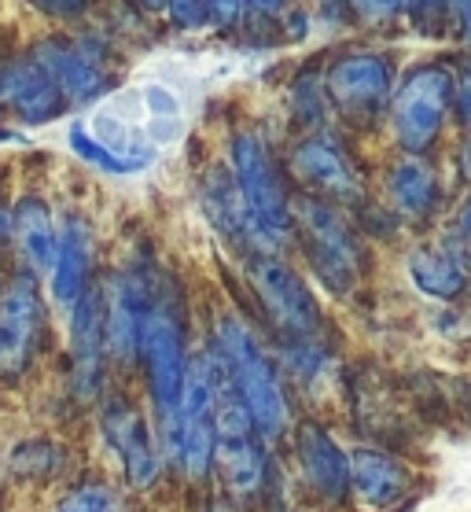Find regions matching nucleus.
<instances>
[{"label": "nucleus", "mask_w": 471, "mask_h": 512, "mask_svg": "<svg viewBox=\"0 0 471 512\" xmlns=\"http://www.w3.org/2000/svg\"><path fill=\"white\" fill-rule=\"evenodd\" d=\"M214 347L225 358V369H229L232 384H236L243 406L251 413L258 439H276L288 428V398H284V387L276 380L273 361L262 350V343L254 339V332L243 325L240 317L225 314Z\"/></svg>", "instance_id": "obj_1"}, {"label": "nucleus", "mask_w": 471, "mask_h": 512, "mask_svg": "<svg viewBox=\"0 0 471 512\" xmlns=\"http://www.w3.org/2000/svg\"><path fill=\"white\" fill-rule=\"evenodd\" d=\"M137 361H144L159 420L173 417L184 387V373H188V343H184L181 303L173 299V291L166 284L148 288V303L140 314Z\"/></svg>", "instance_id": "obj_2"}, {"label": "nucleus", "mask_w": 471, "mask_h": 512, "mask_svg": "<svg viewBox=\"0 0 471 512\" xmlns=\"http://www.w3.org/2000/svg\"><path fill=\"white\" fill-rule=\"evenodd\" d=\"M48 343V306L41 277L26 266L0 273V384H19Z\"/></svg>", "instance_id": "obj_3"}, {"label": "nucleus", "mask_w": 471, "mask_h": 512, "mask_svg": "<svg viewBox=\"0 0 471 512\" xmlns=\"http://www.w3.org/2000/svg\"><path fill=\"white\" fill-rule=\"evenodd\" d=\"M291 225L299 229L306 262L324 288L332 295L354 291L361 277V244L343 214L328 199L306 192L291 199Z\"/></svg>", "instance_id": "obj_4"}, {"label": "nucleus", "mask_w": 471, "mask_h": 512, "mask_svg": "<svg viewBox=\"0 0 471 512\" xmlns=\"http://www.w3.org/2000/svg\"><path fill=\"white\" fill-rule=\"evenodd\" d=\"M162 424V446L192 479H207L214 465V380H210L207 354L188 358L181 398L173 417Z\"/></svg>", "instance_id": "obj_5"}, {"label": "nucleus", "mask_w": 471, "mask_h": 512, "mask_svg": "<svg viewBox=\"0 0 471 512\" xmlns=\"http://www.w3.org/2000/svg\"><path fill=\"white\" fill-rule=\"evenodd\" d=\"M453 74L438 63H424L405 74L391 93V126L405 155H424L438 137L453 107Z\"/></svg>", "instance_id": "obj_6"}, {"label": "nucleus", "mask_w": 471, "mask_h": 512, "mask_svg": "<svg viewBox=\"0 0 471 512\" xmlns=\"http://www.w3.org/2000/svg\"><path fill=\"white\" fill-rule=\"evenodd\" d=\"M229 166L240 185V196L251 210L254 225L269 233L280 244L291 233V196L284 188V177L276 170L273 152L258 133L243 129L229 144Z\"/></svg>", "instance_id": "obj_7"}, {"label": "nucleus", "mask_w": 471, "mask_h": 512, "mask_svg": "<svg viewBox=\"0 0 471 512\" xmlns=\"http://www.w3.org/2000/svg\"><path fill=\"white\" fill-rule=\"evenodd\" d=\"M26 52L41 63L59 96L67 100V107H85L96 104L100 96L111 89V74H107L104 52L74 34H45L37 37L34 45H26Z\"/></svg>", "instance_id": "obj_8"}, {"label": "nucleus", "mask_w": 471, "mask_h": 512, "mask_svg": "<svg viewBox=\"0 0 471 512\" xmlns=\"http://www.w3.org/2000/svg\"><path fill=\"white\" fill-rule=\"evenodd\" d=\"M251 288L258 295L262 310L269 314L284 336H291L295 343H310L321 328V310L313 303V295L306 291V284L299 280V273L291 266H284L276 255L262 251L251 262Z\"/></svg>", "instance_id": "obj_9"}, {"label": "nucleus", "mask_w": 471, "mask_h": 512, "mask_svg": "<svg viewBox=\"0 0 471 512\" xmlns=\"http://www.w3.org/2000/svg\"><path fill=\"white\" fill-rule=\"evenodd\" d=\"M70 328V391L78 398H96L104 391L107 373V332H104V288L92 284L67 310Z\"/></svg>", "instance_id": "obj_10"}, {"label": "nucleus", "mask_w": 471, "mask_h": 512, "mask_svg": "<svg viewBox=\"0 0 471 512\" xmlns=\"http://www.w3.org/2000/svg\"><path fill=\"white\" fill-rule=\"evenodd\" d=\"M0 111H8L19 126H48L59 122L70 107L41 63L23 48L0 59Z\"/></svg>", "instance_id": "obj_11"}, {"label": "nucleus", "mask_w": 471, "mask_h": 512, "mask_svg": "<svg viewBox=\"0 0 471 512\" xmlns=\"http://www.w3.org/2000/svg\"><path fill=\"white\" fill-rule=\"evenodd\" d=\"M291 174L310 188V196H321L328 203H361L365 199V185H361L354 163L346 159L343 144L328 133H306L291 148Z\"/></svg>", "instance_id": "obj_12"}, {"label": "nucleus", "mask_w": 471, "mask_h": 512, "mask_svg": "<svg viewBox=\"0 0 471 512\" xmlns=\"http://www.w3.org/2000/svg\"><path fill=\"white\" fill-rule=\"evenodd\" d=\"M324 93L346 115H376L383 104H391L394 67L380 52H350L328 67Z\"/></svg>", "instance_id": "obj_13"}, {"label": "nucleus", "mask_w": 471, "mask_h": 512, "mask_svg": "<svg viewBox=\"0 0 471 512\" xmlns=\"http://www.w3.org/2000/svg\"><path fill=\"white\" fill-rule=\"evenodd\" d=\"M100 428H104V439L111 443L115 457L122 461L129 487H155L162 461L144 413L126 395H111L104 402V409H100Z\"/></svg>", "instance_id": "obj_14"}, {"label": "nucleus", "mask_w": 471, "mask_h": 512, "mask_svg": "<svg viewBox=\"0 0 471 512\" xmlns=\"http://www.w3.org/2000/svg\"><path fill=\"white\" fill-rule=\"evenodd\" d=\"M48 277H52V299L63 310H70L92 288V229L78 210H70L59 222L56 258H52Z\"/></svg>", "instance_id": "obj_15"}, {"label": "nucleus", "mask_w": 471, "mask_h": 512, "mask_svg": "<svg viewBox=\"0 0 471 512\" xmlns=\"http://www.w3.org/2000/svg\"><path fill=\"white\" fill-rule=\"evenodd\" d=\"M56 233L59 225L52 218L45 196L26 192L12 203V251H19V266L45 277L56 258Z\"/></svg>", "instance_id": "obj_16"}, {"label": "nucleus", "mask_w": 471, "mask_h": 512, "mask_svg": "<svg viewBox=\"0 0 471 512\" xmlns=\"http://www.w3.org/2000/svg\"><path fill=\"white\" fill-rule=\"evenodd\" d=\"M203 210H207V218L229 236L232 244L240 240V244H251V247H258V251H269V255H273L276 240L254 225L251 210L243 203L240 185H236L232 170H210V174L203 177Z\"/></svg>", "instance_id": "obj_17"}, {"label": "nucleus", "mask_w": 471, "mask_h": 512, "mask_svg": "<svg viewBox=\"0 0 471 512\" xmlns=\"http://www.w3.org/2000/svg\"><path fill=\"white\" fill-rule=\"evenodd\" d=\"M299 461L306 479L313 483L317 494L328 501H343L350 490V457L335 446V439L317 424H302L299 428Z\"/></svg>", "instance_id": "obj_18"}, {"label": "nucleus", "mask_w": 471, "mask_h": 512, "mask_svg": "<svg viewBox=\"0 0 471 512\" xmlns=\"http://www.w3.org/2000/svg\"><path fill=\"white\" fill-rule=\"evenodd\" d=\"M350 487H354L361 505H368V509H387V505H394L405 494L409 472L391 454L357 450L350 457Z\"/></svg>", "instance_id": "obj_19"}, {"label": "nucleus", "mask_w": 471, "mask_h": 512, "mask_svg": "<svg viewBox=\"0 0 471 512\" xmlns=\"http://www.w3.org/2000/svg\"><path fill=\"white\" fill-rule=\"evenodd\" d=\"M409 280L416 288L431 295V299H457L460 291L468 288V273H464V258L457 255V247H416L409 255Z\"/></svg>", "instance_id": "obj_20"}, {"label": "nucleus", "mask_w": 471, "mask_h": 512, "mask_svg": "<svg viewBox=\"0 0 471 512\" xmlns=\"http://www.w3.org/2000/svg\"><path fill=\"white\" fill-rule=\"evenodd\" d=\"M391 199L398 214L405 218H424L438 203V177L420 155H402L391 170Z\"/></svg>", "instance_id": "obj_21"}, {"label": "nucleus", "mask_w": 471, "mask_h": 512, "mask_svg": "<svg viewBox=\"0 0 471 512\" xmlns=\"http://www.w3.org/2000/svg\"><path fill=\"white\" fill-rule=\"evenodd\" d=\"M67 144H70V152L78 155L81 163L96 166V170H104V174H111V177L137 174V170H144V166H148L144 159H133V155H122V152H115V148H107L104 140L96 137L85 122H70Z\"/></svg>", "instance_id": "obj_22"}, {"label": "nucleus", "mask_w": 471, "mask_h": 512, "mask_svg": "<svg viewBox=\"0 0 471 512\" xmlns=\"http://www.w3.org/2000/svg\"><path fill=\"white\" fill-rule=\"evenodd\" d=\"M56 512H126V505L104 483H81V487H74L67 498L59 501Z\"/></svg>", "instance_id": "obj_23"}, {"label": "nucleus", "mask_w": 471, "mask_h": 512, "mask_svg": "<svg viewBox=\"0 0 471 512\" xmlns=\"http://www.w3.org/2000/svg\"><path fill=\"white\" fill-rule=\"evenodd\" d=\"M15 476H48L52 472V446L48 443H23L12 450Z\"/></svg>", "instance_id": "obj_24"}, {"label": "nucleus", "mask_w": 471, "mask_h": 512, "mask_svg": "<svg viewBox=\"0 0 471 512\" xmlns=\"http://www.w3.org/2000/svg\"><path fill=\"white\" fill-rule=\"evenodd\" d=\"M37 15H45L52 23H78L92 12L96 0H26Z\"/></svg>", "instance_id": "obj_25"}, {"label": "nucleus", "mask_w": 471, "mask_h": 512, "mask_svg": "<svg viewBox=\"0 0 471 512\" xmlns=\"http://www.w3.org/2000/svg\"><path fill=\"white\" fill-rule=\"evenodd\" d=\"M162 8L170 12L173 26H181V30H199V26H207V0H162Z\"/></svg>", "instance_id": "obj_26"}, {"label": "nucleus", "mask_w": 471, "mask_h": 512, "mask_svg": "<svg viewBox=\"0 0 471 512\" xmlns=\"http://www.w3.org/2000/svg\"><path fill=\"white\" fill-rule=\"evenodd\" d=\"M346 4L365 23H387V19H394L398 12L409 8V0H346Z\"/></svg>", "instance_id": "obj_27"}, {"label": "nucleus", "mask_w": 471, "mask_h": 512, "mask_svg": "<svg viewBox=\"0 0 471 512\" xmlns=\"http://www.w3.org/2000/svg\"><path fill=\"white\" fill-rule=\"evenodd\" d=\"M207 15L214 19V23H221V26L240 23L243 0H207Z\"/></svg>", "instance_id": "obj_28"}, {"label": "nucleus", "mask_w": 471, "mask_h": 512, "mask_svg": "<svg viewBox=\"0 0 471 512\" xmlns=\"http://www.w3.org/2000/svg\"><path fill=\"white\" fill-rule=\"evenodd\" d=\"M12 255V203L0 199V273H4V258Z\"/></svg>", "instance_id": "obj_29"}, {"label": "nucleus", "mask_w": 471, "mask_h": 512, "mask_svg": "<svg viewBox=\"0 0 471 512\" xmlns=\"http://www.w3.org/2000/svg\"><path fill=\"white\" fill-rule=\"evenodd\" d=\"M453 104H457L460 122H468V126H471V67H468V74H464L460 82H453Z\"/></svg>", "instance_id": "obj_30"}, {"label": "nucleus", "mask_w": 471, "mask_h": 512, "mask_svg": "<svg viewBox=\"0 0 471 512\" xmlns=\"http://www.w3.org/2000/svg\"><path fill=\"white\" fill-rule=\"evenodd\" d=\"M243 8H251L254 15H265V19H273L288 8V0H243Z\"/></svg>", "instance_id": "obj_31"}, {"label": "nucleus", "mask_w": 471, "mask_h": 512, "mask_svg": "<svg viewBox=\"0 0 471 512\" xmlns=\"http://www.w3.org/2000/svg\"><path fill=\"white\" fill-rule=\"evenodd\" d=\"M457 244H460V247H468V251H471V196H468V203L460 207V218H457Z\"/></svg>", "instance_id": "obj_32"}, {"label": "nucleus", "mask_w": 471, "mask_h": 512, "mask_svg": "<svg viewBox=\"0 0 471 512\" xmlns=\"http://www.w3.org/2000/svg\"><path fill=\"white\" fill-rule=\"evenodd\" d=\"M453 4V12H457L460 19V30H464V37L471 41V0H449Z\"/></svg>", "instance_id": "obj_33"}, {"label": "nucleus", "mask_w": 471, "mask_h": 512, "mask_svg": "<svg viewBox=\"0 0 471 512\" xmlns=\"http://www.w3.org/2000/svg\"><path fill=\"white\" fill-rule=\"evenodd\" d=\"M0 144H23V137L15 129H0Z\"/></svg>", "instance_id": "obj_34"}, {"label": "nucleus", "mask_w": 471, "mask_h": 512, "mask_svg": "<svg viewBox=\"0 0 471 512\" xmlns=\"http://www.w3.org/2000/svg\"><path fill=\"white\" fill-rule=\"evenodd\" d=\"M464 174H468V181H471V137H468V144H464Z\"/></svg>", "instance_id": "obj_35"}, {"label": "nucleus", "mask_w": 471, "mask_h": 512, "mask_svg": "<svg viewBox=\"0 0 471 512\" xmlns=\"http://www.w3.org/2000/svg\"><path fill=\"white\" fill-rule=\"evenodd\" d=\"M140 4H144L148 12H162V0H140Z\"/></svg>", "instance_id": "obj_36"}, {"label": "nucleus", "mask_w": 471, "mask_h": 512, "mask_svg": "<svg viewBox=\"0 0 471 512\" xmlns=\"http://www.w3.org/2000/svg\"><path fill=\"white\" fill-rule=\"evenodd\" d=\"M413 4H424V8H438L442 0H409V8H413Z\"/></svg>", "instance_id": "obj_37"}, {"label": "nucleus", "mask_w": 471, "mask_h": 512, "mask_svg": "<svg viewBox=\"0 0 471 512\" xmlns=\"http://www.w3.org/2000/svg\"><path fill=\"white\" fill-rule=\"evenodd\" d=\"M214 512H225V509H214Z\"/></svg>", "instance_id": "obj_38"}]
</instances>
